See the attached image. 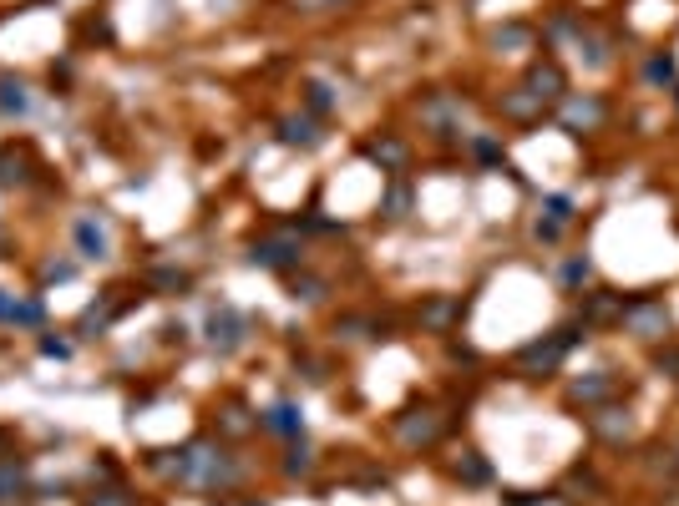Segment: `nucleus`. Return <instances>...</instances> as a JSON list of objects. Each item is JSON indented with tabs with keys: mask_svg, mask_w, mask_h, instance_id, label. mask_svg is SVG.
I'll return each mask as SVG.
<instances>
[{
	"mask_svg": "<svg viewBox=\"0 0 679 506\" xmlns=\"http://www.w3.org/2000/svg\"><path fill=\"white\" fill-rule=\"evenodd\" d=\"M497 112H502L507 122H538L548 107H543L533 92H527V87H507V92L497 97Z\"/></svg>",
	"mask_w": 679,
	"mask_h": 506,
	"instance_id": "9b49d317",
	"label": "nucleus"
},
{
	"mask_svg": "<svg viewBox=\"0 0 679 506\" xmlns=\"http://www.w3.org/2000/svg\"><path fill=\"white\" fill-rule=\"evenodd\" d=\"M208 345H213V350H239V345H244V319H239L234 309H213V319H208Z\"/></svg>",
	"mask_w": 679,
	"mask_h": 506,
	"instance_id": "f8f14e48",
	"label": "nucleus"
},
{
	"mask_svg": "<svg viewBox=\"0 0 679 506\" xmlns=\"http://www.w3.org/2000/svg\"><path fill=\"white\" fill-rule=\"evenodd\" d=\"M548 218L568 223V218H573V203H568V198H548Z\"/></svg>",
	"mask_w": 679,
	"mask_h": 506,
	"instance_id": "72a5a7b5",
	"label": "nucleus"
},
{
	"mask_svg": "<svg viewBox=\"0 0 679 506\" xmlns=\"http://www.w3.org/2000/svg\"><path fill=\"white\" fill-rule=\"evenodd\" d=\"M522 87L533 92L543 107H553V102H563V97H568V76H563V66H558L553 56H543V61H533V66H527Z\"/></svg>",
	"mask_w": 679,
	"mask_h": 506,
	"instance_id": "423d86ee",
	"label": "nucleus"
},
{
	"mask_svg": "<svg viewBox=\"0 0 679 506\" xmlns=\"http://www.w3.org/2000/svg\"><path fill=\"white\" fill-rule=\"evenodd\" d=\"M406 203H411V193L396 188V193H391V218H406Z\"/></svg>",
	"mask_w": 679,
	"mask_h": 506,
	"instance_id": "f704fd0d",
	"label": "nucleus"
},
{
	"mask_svg": "<svg viewBox=\"0 0 679 506\" xmlns=\"http://www.w3.org/2000/svg\"><path fill=\"white\" fill-rule=\"evenodd\" d=\"M294 299H305V304H315V299H325V284H320V279H305V284L294 279Z\"/></svg>",
	"mask_w": 679,
	"mask_h": 506,
	"instance_id": "c756f323",
	"label": "nucleus"
},
{
	"mask_svg": "<svg viewBox=\"0 0 679 506\" xmlns=\"http://www.w3.org/2000/svg\"><path fill=\"white\" fill-rule=\"evenodd\" d=\"M305 92H310V97H305V102H310V112H330V102H335V97H330V87H320V81H315V87H305Z\"/></svg>",
	"mask_w": 679,
	"mask_h": 506,
	"instance_id": "7c9ffc66",
	"label": "nucleus"
},
{
	"mask_svg": "<svg viewBox=\"0 0 679 506\" xmlns=\"http://www.w3.org/2000/svg\"><path fill=\"white\" fill-rule=\"evenodd\" d=\"M492 46H497V51H502V46L527 51V46H533V31H527V26H502V31H492Z\"/></svg>",
	"mask_w": 679,
	"mask_h": 506,
	"instance_id": "a878e982",
	"label": "nucleus"
},
{
	"mask_svg": "<svg viewBox=\"0 0 679 506\" xmlns=\"http://www.w3.org/2000/svg\"><path fill=\"white\" fill-rule=\"evenodd\" d=\"M391 436H396L406 451H426V446H436V441L446 436V415H441L431 400H421V405H406V410L391 420Z\"/></svg>",
	"mask_w": 679,
	"mask_h": 506,
	"instance_id": "7ed1b4c3",
	"label": "nucleus"
},
{
	"mask_svg": "<svg viewBox=\"0 0 679 506\" xmlns=\"http://www.w3.org/2000/svg\"><path fill=\"white\" fill-rule=\"evenodd\" d=\"M619 395V380H614V370H593V375H583V380H573L568 385V405H583V410H598V405H609Z\"/></svg>",
	"mask_w": 679,
	"mask_h": 506,
	"instance_id": "1a4fd4ad",
	"label": "nucleus"
},
{
	"mask_svg": "<svg viewBox=\"0 0 679 506\" xmlns=\"http://www.w3.org/2000/svg\"><path fill=\"white\" fill-rule=\"evenodd\" d=\"M249 410L239 405V400H229V405H223V431H229V436H244V431H254L259 426V420H244Z\"/></svg>",
	"mask_w": 679,
	"mask_h": 506,
	"instance_id": "393cba45",
	"label": "nucleus"
},
{
	"mask_svg": "<svg viewBox=\"0 0 679 506\" xmlns=\"http://www.w3.org/2000/svg\"><path fill=\"white\" fill-rule=\"evenodd\" d=\"M249 264H254V269L289 274V269L305 264V248H299V238H289V233H274V238H259V243L249 248Z\"/></svg>",
	"mask_w": 679,
	"mask_h": 506,
	"instance_id": "39448f33",
	"label": "nucleus"
},
{
	"mask_svg": "<svg viewBox=\"0 0 679 506\" xmlns=\"http://www.w3.org/2000/svg\"><path fill=\"white\" fill-rule=\"evenodd\" d=\"M41 299H6V294H0V319H6V324H41Z\"/></svg>",
	"mask_w": 679,
	"mask_h": 506,
	"instance_id": "412c9836",
	"label": "nucleus"
},
{
	"mask_svg": "<svg viewBox=\"0 0 679 506\" xmlns=\"http://www.w3.org/2000/svg\"><path fill=\"white\" fill-rule=\"evenodd\" d=\"M588 279H593V259H568V264H563V284H568V289H578V284H588Z\"/></svg>",
	"mask_w": 679,
	"mask_h": 506,
	"instance_id": "bb28decb",
	"label": "nucleus"
},
{
	"mask_svg": "<svg viewBox=\"0 0 679 506\" xmlns=\"http://www.w3.org/2000/svg\"><path fill=\"white\" fill-rule=\"evenodd\" d=\"M320 137H325V132H320V122H315V117H305V112L279 122V142H284V147H320Z\"/></svg>",
	"mask_w": 679,
	"mask_h": 506,
	"instance_id": "dca6fc26",
	"label": "nucleus"
},
{
	"mask_svg": "<svg viewBox=\"0 0 679 506\" xmlns=\"http://www.w3.org/2000/svg\"><path fill=\"white\" fill-rule=\"evenodd\" d=\"M239 476H244V466H234L223 446H213V441H193V446H183V451H178V476H173V481L198 486V491H208V496H223L229 486H239Z\"/></svg>",
	"mask_w": 679,
	"mask_h": 506,
	"instance_id": "f257e3e1",
	"label": "nucleus"
},
{
	"mask_svg": "<svg viewBox=\"0 0 679 506\" xmlns=\"http://www.w3.org/2000/svg\"><path fill=\"white\" fill-rule=\"evenodd\" d=\"M674 102H679V87H674Z\"/></svg>",
	"mask_w": 679,
	"mask_h": 506,
	"instance_id": "e433bc0d",
	"label": "nucleus"
},
{
	"mask_svg": "<svg viewBox=\"0 0 679 506\" xmlns=\"http://www.w3.org/2000/svg\"><path fill=\"white\" fill-rule=\"evenodd\" d=\"M41 355H46V360H71V345H66V340H51V334H46V340H41Z\"/></svg>",
	"mask_w": 679,
	"mask_h": 506,
	"instance_id": "2f4dec72",
	"label": "nucleus"
},
{
	"mask_svg": "<svg viewBox=\"0 0 679 506\" xmlns=\"http://www.w3.org/2000/svg\"><path fill=\"white\" fill-rule=\"evenodd\" d=\"M588 431L603 441V446H624L629 436H634V415L624 410V405H598V410H588Z\"/></svg>",
	"mask_w": 679,
	"mask_h": 506,
	"instance_id": "0eeeda50",
	"label": "nucleus"
},
{
	"mask_svg": "<svg viewBox=\"0 0 679 506\" xmlns=\"http://www.w3.org/2000/svg\"><path fill=\"white\" fill-rule=\"evenodd\" d=\"M451 476H457L462 486H487V481H492V466H487L482 451H467L457 466H451Z\"/></svg>",
	"mask_w": 679,
	"mask_h": 506,
	"instance_id": "aec40b11",
	"label": "nucleus"
},
{
	"mask_svg": "<svg viewBox=\"0 0 679 506\" xmlns=\"http://www.w3.org/2000/svg\"><path fill=\"white\" fill-rule=\"evenodd\" d=\"M259 426L274 431V436H284V441H299V436H305V410H299L294 400H279V405L259 420Z\"/></svg>",
	"mask_w": 679,
	"mask_h": 506,
	"instance_id": "ddd939ff",
	"label": "nucleus"
},
{
	"mask_svg": "<svg viewBox=\"0 0 679 506\" xmlns=\"http://www.w3.org/2000/svg\"><path fill=\"white\" fill-rule=\"evenodd\" d=\"M644 76L654 81V87H659V81H674V56H654V61L644 66Z\"/></svg>",
	"mask_w": 679,
	"mask_h": 506,
	"instance_id": "c85d7f7f",
	"label": "nucleus"
},
{
	"mask_svg": "<svg viewBox=\"0 0 679 506\" xmlns=\"http://www.w3.org/2000/svg\"><path fill=\"white\" fill-rule=\"evenodd\" d=\"M365 157H370V162H381L386 173H406L411 147H406L401 137H370V142H365Z\"/></svg>",
	"mask_w": 679,
	"mask_h": 506,
	"instance_id": "2eb2a0df",
	"label": "nucleus"
},
{
	"mask_svg": "<svg viewBox=\"0 0 679 506\" xmlns=\"http://www.w3.org/2000/svg\"><path fill=\"white\" fill-rule=\"evenodd\" d=\"M654 370H659V375H669V380H679V345L654 350Z\"/></svg>",
	"mask_w": 679,
	"mask_h": 506,
	"instance_id": "cd10ccee",
	"label": "nucleus"
},
{
	"mask_svg": "<svg viewBox=\"0 0 679 506\" xmlns=\"http://www.w3.org/2000/svg\"><path fill=\"white\" fill-rule=\"evenodd\" d=\"M619 324L634 334V340L659 345V340H669V304H664V299H654V294H634V299H624Z\"/></svg>",
	"mask_w": 679,
	"mask_h": 506,
	"instance_id": "20e7f679",
	"label": "nucleus"
},
{
	"mask_svg": "<svg viewBox=\"0 0 679 506\" xmlns=\"http://www.w3.org/2000/svg\"><path fill=\"white\" fill-rule=\"evenodd\" d=\"M26 486H31V476H26V461H0V506L21 501V496H26Z\"/></svg>",
	"mask_w": 679,
	"mask_h": 506,
	"instance_id": "a211bd4d",
	"label": "nucleus"
},
{
	"mask_svg": "<svg viewBox=\"0 0 679 506\" xmlns=\"http://www.w3.org/2000/svg\"><path fill=\"white\" fill-rule=\"evenodd\" d=\"M583 319H573V324H558L553 334H543V340H527L517 355H512V370L517 375H553L563 360H568V350L583 340Z\"/></svg>",
	"mask_w": 679,
	"mask_h": 506,
	"instance_id": "f03ea898",
	"label": "nucleus"
},
{
	"mask_svg": "<svg viewBox=\"0 0 679 506\" xmlns=\"http://www.w3.org/2000/svg\"><path fill=\"white\" fill-rule=\"evenodd\" d=\"M77 248H82V259H107V233L97 228V218L77 223Z\"/></svg>",
	"mask_w": 679,
	"mask_h": 506,
	"instance_id": "4be33fe9",
	"label": "nucleus"
},
{
	"mask_svg": "<svg viewBox=\"0 0 679 506\" xmlns=\"http://www.w3.org/2000/svg\"><path fill=\"white\" fill-rule=\"evenodd\" d=\"M603 122H609V107H603L598 97H563V127L568 132H598Z\"/></svg>",
	"mask_w": 679,
	"mask_h": 506,
	"instance_id": "9d476101",
	"label": "nucleus"
},
{
	"mask_svg": "<svg viewBox=\"0 0 679 506\" xmlns=\"http://www.w3.org/2000/svg\"><path fill=\"white\" fill-rule=\"evenodd\" d=\"M0 112H6V117H26L31 112V87L21 76H0Z\"/></svg>",
	"mask_w": 679,
	"mask_h": 506,
	"instance_id": "f3484780",
	"label": "nucleus"
},
{
	"mask_svg": "<svg viewBox=\"0 0 679 506\" xmlns=\"http://www.w3.org/2000/svg\"><path fill=\"white\" fill-rule=\"evenodd\" d=\"M239 506H259V501H239Z\"/></svg>",
	"mask_w": 679,
	"mask_h": 506,
	"instance_id": "c9c22d12",
	"label": "nucleus"
},
{
	"mask_svg": "<svg viewBox=\"0 0 679 506\" xmlns=\"http://www.w3.org/2000/svg\"><path fill=\"white\" fill-rule=\"evenodd\" d=\"M619 314H624V294H614V289L583 294V324H619Z\"/></svg>",
	"mask_w": 679,
	"mask_h": 506,
	"instance_id": "4468645a",
	"label": "nucleus"
},
{
	"mask_svg": "<svg viewBox=\"0 0 679 506\" xmlns=\"http://www.w3.org/2000/svg\"><path fill=\"white\" fill-rule=\"evenodd\" d=\"M472 152H477L482 162H502V147H497L492 137H477V142H472Z\"/></svg>",
	"mask_w": 679,
	"mask_h": 506,
	"instance_id": "473e14b6",
	"label": "nucleus"
},
{
	"mask_svg": "<svg viewBox=\"0 0 679 506\" xmlns=\"http://www.w3.org/2000/svg\"><path fill=\"white\" fill-rule=\"evenodd\" d=\"M315 471V456L305 441H289V456H284V476H310Z\"/></svg>",
	"mask_w": 679,
	"mask_h": 506,
	"instance_id": "b1692460",
	"label": "nucleus"
},
{
	"mask_svg": "<svg viewBox=\"0 0 679 506\" xmlns=\"http://www.w3.org/2000/svg\"><path fill=\"white\" fill-rule=\"evenodd\" d=\"M82 506H153L147 496H137L132 486H122V481H112V486H97Z\"/></svg>",
	"mask_w": 679,
	"mask_h": 506,
	"instance_id": "6ab92c4d",
	"label": "nucleus"
},
{
	"mask_svg": "<svg viewBox=\"0 0 679 506\" xmlns=\"http://www.w3.org/2000/svg\"><path fill=\"white\" fill-rule=\"evenodd\" d=\"M462 299L457 294H431V299H421V309H416V324L426 329V334H451L457 329V319H462Z\"/></svg>",
	"mask_w": 679,
	"mask_h": 506,
	"instance_id": "6e6552de",
	"label": "nucleus"
},
{
	"mask_svg": "<svg viewBox=\"0 0 679 506\" xmlns=\"http://www.w3.org/2000/svg\"><path fill=\"white\" fill-rule=\"evenodd\" d=\"M142 284H147V289H158V294H183L193 279H188L183 269H168V264H163V269H147V274H142Z\"/></svg>",
	"mask_w": 679,
	"mask_h": 506,
	"instance_id": "5701e85b",
	"label": "nucleus"
}]
</instances>
